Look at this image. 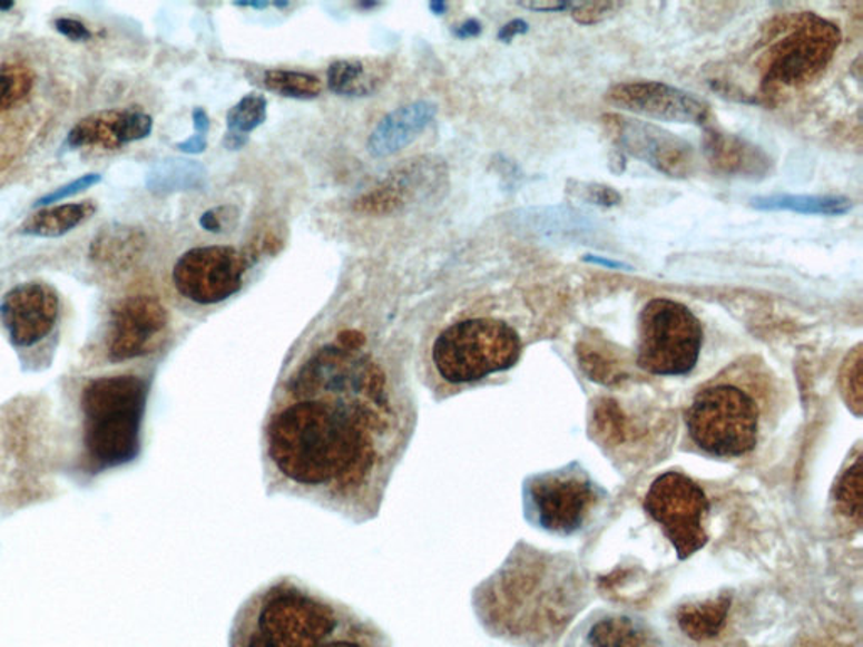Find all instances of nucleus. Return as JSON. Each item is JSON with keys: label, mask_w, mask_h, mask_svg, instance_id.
Segmentation results:
<instances>
[{"label": "nucleus", "mask_w": 863, "mask_h": 647, "mask_svg": "<svg viewBox=\"0 0 863 647\" xmlns=\"http://www.w3.org/2000/svg\"><path fill=\"white\" fill-rule=\"evenodd\" d=\"M590 647H659L656 634L628 616H609L597 620L587 633Z\"/></svg>", "instance_id": "obj_20"}, {"label": "nucleus", "mask_w": 863, "mask_h": 647, "mask_svg": "<svg viewBox=\"0 0 863 647\" xmlns=\"http://www.w3.org/2000/svg\"><path fill=\"white\" fill-rule=\"evenodd\" d=\"M169 311L154 295L121 298L108 317L105 353L111 363L149 356L164 346L169 333Z\"/></svg>", "instance_id": "obj_10"}, {"label": "nucleus", "mask_w": 863, "mask_h": 647, "mask_svg": "<svg viewBox=\"0 0 863 647\" xmlns=\"http://www.w3.org/2000/svg\"><path fill=\"white\" fill-rule=\"evenodd\" d=\"M607 100L616 107L658 120L676 124H704L708 107L694 95L656 81L622 84L610 88Z\"/></svg>", "instance_id": "obj_13"}, {"label": "nucleus", "mask_w": 863, "mask_h": 647, "mask_svg": "<svg viewBox=\"0 0 863 647\" xmlns=\"http://www.w3.org/2000/svg\"><path fill=\"white\" fill-rule=\"evenodd\" d=\"M586 261L609 268H629L628 265L621 264V262L606 261V258H600V256H586Z\"/></svg>", "instance_id": "obj_39"}, {"label": "nucleus", "mask_w": 863, "mask_h": 647, "mask_svg": "<svg viewBox=\"0 0 863 647\" xmlns=\"http://www.w3.org/2000/svg\"><path fill=\"white\" fill-rule=\"evenodd\" d=\"M479 32H481V24H479L475 19H469V21H465L464 24L459 26V28L455 29V36H459V38L462 39L474 38Z\"/></svg>", "instance_id": "obj_36"}, {"label": "nucleus", "mask_w": 863, "mask_h": 647, "mask_svg": "<svg viewBox=\"0 0 863 647\" xmlns=\"http://www.w3.org/2000/svg\"><path fill=\"white\" fill-rule=\"evenodd\" d=\"M385 62L366 59H341L327 71V85L343 97H370L385 84Z\"/></svg>", "instance_id": "obj_19"}, {"label": "nucleus", "mask_w": 863, "mask_h": 647, "mask_svg": "<svg viewBox=\"0 0 863 647\" xmlns=\"http://www.w3.org/2000/svg\"><path fill=\"white\" fill-rule=\"evenodd\" d=\"M0 447L6 454V461L21 469L24 474V488L32 492V481L29 472L45 465L46 419L36 415V410L16 409L4 419H0Z\"/></svg>", "instance_id": "obj_15"}, {"label": "nucleus", "mask_w": 863, "mask_h": 647, "mask_svg": "<svg viewBox=\"0 0 863 647\" xmlns=\"http://www.w3.org/2000/svg\"><path fill=\"white\" fill-rule=\"evenodd\" d=\"M14 8V2H2L0 0V11H9V9Z\"/></svg>", "instance_id": "obj_41"}, {"label": "nucleus", "mask_w": 863, "mask_h": 647, "mask_svg": "<svg viewBox=\"0 0 863 647\" xmlns=\"http://www.w3.org/2000/svg\"><path fill=\"white\" fill-rule=\"evenodd\" d=\"M177 149L188 154L205 153L206 137L195 134V136H193L192 139L186 140V143L177 144Z\"/></svg>", "instance_id": "obj_34"}, {"label": "nucleus", "mask_w": 863, "mask_h": 647, "mask_svg": "<svg viewBox=\"0 0 863 647\" xmlns=\"http://www.w3.org/2000/svg\"><path fill=\"white\" fill-rule=\"evenodd\" d=\"M265 118H267V100L262 95L251 94L243 97L228 111L226 121H228L229 133L245 136L261 127Z\"/></svg>", "instance_id": "obj_26"}, {"label": "nucleus", "mask_w": 863, "mask_h": 647, "mask_svg": "<svg viewBox=\"0 0 863 647\" xmlns=\"http://www.w3.org/2000/svg\"><path fill=\"white\" fill-rule=\"evenodd\" d=\"M412 393L346 326L292 364L262 420L265 494L311 502L353 525L379 518L415 435Z\"/></svg>", "instance_id": "obj_1"}, {"label": "nucleus", "mask_w": 863, "mask_h": 647, "mask_svg": "<svg viewBox=\"0 0 863 647\" xmlns=\"http://www.w3.org/2000/svg\"><path fill=\"white\" fill-rule=\"evenodd\" d=\"M645 509L675 547L680 560L707 545L705 520L710 502L704 489L681 472L669 471L659 476L645 498Z\"/></svg>", "instance_id": "obj_8"}, {"label": "nucleus", "mask_w": 863, "mask_h": 647, "mask_svg": "<svg viewBox=\"0 0 863 647\" xmlns=\"http://www.w3.org/2000/svg\"><path fill=\"white\" fill-rule=\"evenodd\" d=\"M521 6L527 9H533V11L543 12L563 11V9L572 8V4H567V2H553V0H548V2H527V4Z\"/></svg>", "instance_id": "obj_35"}, {"label": "nucleus", "mask_w": 863, "mask_h": 647, "mask_svg": "<svg viewBox=\"0 0 863 647\" xmlns=\"http://www.w3.org/2000/svg\"><path fill=\"white\" fill-rule=\"evenodd\" d=\"M146 238L136 228L121 225L104 226L90 245L91 261L111 268H127L143 255Z\"/></svg>", "instance_id": "obj_18"}, {"label": "nucleus", "mask_w": 863, "mask_h": 647, "mask_svg": "<svg viewBox=\"0 0 863 647\" xmlns=\"http://www.w3.org/2000/svg\"><path fill=\"white\" fill-rule=\"evenodd\" d=\"M759 405L734 378H715L692 402L687 427L702 450L718 458H741L756 449Z\"/></svg>", "instance_id": "obj_6"}, {"label": "nucleus", "mask_w": 863, "mask_h": 647, "mask_svg": "<svg viewBox=\"0 0 863 647\" xmlns=\"http://www.w3.org/2000/svg\"><path fill=\"white\" fill-rule=\"evenodd\" d=\"M245 272V258L233 246H199L174 265V287L195 304L215 305L239 292Z\"/></svg>", "instance_id": "obj_11"}, {"label": "nucleus", "mask_w": 863, "mask_h": 647, "mask_svg": "<svg viewBox=\"0 0 863 647\" xmlns=\"http://www.w3.org/2000/svg\"><path fill=\"white\" fill-rule=\"evenodd\" d=\"M153 133V118L140 110H110L90 115L78 121L68 134L71 149L104 147L118 149L126 144L146 139Z\"/></svg>", "instance_id": "obj_14"}, {"label": "nucleus", "mask_w": 863, "mask_h": 647, "mask_svg": "<svg viewBox=\"0 0 863 647\" xmlns=\"http://www.w3.org/2000/svg\"><path fill=\"white\" fill-rule=\"evenodd\" d=\"M150 381L136 373L91 378L78 399L80 461L98 476L133 464L144 445Z\"/></svg>", "instance_id": "obj_3"}, {"label": "nucleus", "mask_w": 863, "mask_h": 647, "mask_svg": "<svg viewBox=\"0 0 863 647\" xmlns=\"http://www.w3.org/2000/svg\"><path fill=\"white\" fill-rule=\"evenodd\" d=\"M205 166L198 160L166 159L157 163L147 177V186L154 193L202 189L206 186Z\"/></svg>", "instance_id": "obj_22"}, {"label": "nucleus", "mask_w": 863, "mask_h": 647, "mask_svg": "<svg viewBox=\"0 0 863 647\" xmlns=\"http://www.w3.org/2000/svg\"><path fill=\"white\" fill-rule=\"evenodd\" d=\"M32 78L26 68L16 65H2L0 67V108L21 100L31 88Z\"/></svg>", "instance_id": "obj_27"}, {"label": "nucleus", "mask_w": 863, "mask_h": 647, "mask_svg": "<svg viewBox=\"0 0 863 647\" xmlns=\"http://www.w3.org/2000/svg\"><path fill=\"white\" fill-rule=\"evenodd\" d=\"M618 9H621L618 2H583V4H572V18L580 24H597Z\"/></svg>", "instance_id": "obj_30"}, {"label": "nucleus", "mask_w": 863, "mask_h": 647, "mask_svg": "<svg viewBox=\"0 0 863 647\" xmlns=\"http://www.w3.org/2000/svg\"><path fill=\"white\" fill-rule=\"evenodd\" d=\"M228 647H393V640L350 604L281 575L243 600Z\"/></svg>", "instance_id": "obj_2"}, {"label": "nucleus", "mask_w": 863, "mask_h": 647, "mask_svg": "<svg viewBox=\"0 0 863 647\" xmlns=\"http://www.w3.org/2000/svg\"><path fill=\"white\" fill-rule=\"evenodd\" d=\"M193 120H195L196 134L206 137V133H208L209 128V117L206 115V111L203 110V108H196V110L193 111Z\"/></svg>", "instance_id": "obj_37"}, {"label": "nucleus", "mask_w": 863, "mask_h": 647, "mask_svg": "<svg viewBox=\"0 0 863 647\" xmlns=\"http://www.w3.org/2000/svg\"><path fill=\"white\" fill-rule=\"evenodd\" d=\"M55 28L58 29L65 38L71 39V41L75 42L88 41V39L91 38L90 29H88L84 22L75 21V19H56Z\"/></svg>", "instance_id": "obj_32"}, {"label": "nucleus", "mask_w": 863, "mask_h": 647, "mask_svg": "<svg viewBox=\"0 0 863 647\" xmlns=\"http://www.w3.org/2000/svg\"><path fill=\"white\" fill-rule=\"evenodd\" d=\"M757 209H784V212L803 213V215H845L852 208V202L840 196H767L754 199Z\"/></svg>", "instance_id": "obj_24"}, {"label": "nucleus", "mask_w": 863, "mask_h": 647, "mask_svg": "<svg viewBox=\"0 0 863 647\" xmlns=\"http://www.w3.org/2000/svg\"><path fill=\"white\" fill-rule=\"evenodd\" d=\"M528 31V24L524 21H520V19H517V21L508 22L507 26H504L503 29H501L500 35H498V38L501 39V41H511V39L514 38V36L523 35V32Z\"/></svg>", "instance_id": "obj_33"}, {"label": "nucleus", "mask_w": 863, "mask_h": 647, "mask_svg": "<svg viewBox=\"0 0 863 647\" xmlns=\"http://www.w3.org/2000/svg\"><path fill=\"white\" fill-rule=\"evenodd\" d=\"M621 140L632 156L658 167L663 173L678 174L684 169L690 146L673 139L651 125L626 124L621 130Z\"/></svg>", "instance_id": "obj_17"}, {"label": "nucleus", "mask_w": 863, "mask_h": 647, "mask_svg": "<svg viewBox=\"0 0 863 647\" xmlns=\"http://www.w3.org/2000/svg\"><path fill=\"white\" fill-rule=\"evenodd\" d=\"M704 330L680 302L655 298L639 315L638 364L658 376H681L697 366Z\"/></svg>", "instance_id": "obj_7"}, {"label": "nucleus", "mask_w": 863, "mask_h": 647, "mask_svg": "<svg viewBox=\"0 0 863 647\" xmlns=\"http://www.w3.org/2000/svg\"><path fill=\"white\" fill-rule=\"evenodd\" d=\"M836 498L846 514L860 520L862 516V461L860 459H856L855 464L843 474L836 489Z\"/></svg>", "instance_id": "obj_28"}, {"label": "nucleus", "mask_w": 863, "mask_h": 647, "mask_svg": "<svg viewBox=\"0 0 863 647\" xmlns=\"http://www.w3.org/2000/svg\"><path fill=\"white\" fill-rule=\"evenodd\" d=\"M597 488L580 469L535 476L524 484L528 514L551 533L572 535L596 508Z\"/></svg>", "instance_id": "obj_9"}, {"label": "nucleus", "mask_w": 863, "mask_h": 647, "mask_svg": "<svg viewBox=\"0 0 863 647\" xmlns=\"http://www.w3.org/2000/svg\"><path fill=\"white\" fill-rule=\"evenodd\" d=\"M100 174H87V176H81L80 179L73 180V183L61 186L59 189H55L52 193L42 196L38 202V206H48L52 205V203L63 202V199L71 198L75 194H80L81 190L90 189L91 186L100 183Z\"/></svg>", "instance_id": "obj_31"}, {"label": "nucleus", "mask_w": 863, "mask_h": 647, "mask_svg": "<svg viewBox=\"0 0 863 647\" xmlns=\"http://www.w3.org/2000/svg\"><path fill=\"white\" fill-rule=\"evenodd\" d=\"M264 84L268 90L297 100H313L323 91L320 78L304 71L268 70Z\"/></svg>", "instance_id": "obj_25"}, {"label": "nucleus", "mask_w": 863, "mask_h": 647, "mask_svg": "<svg viewBox=\"0 0 863 647\" xmlns=\"http://www.w3.org/2000/svg\"><path fill=\"white\" fill-rule=\"evenodd\" d=\"M430 9H432V12H434V14L441 16V14H444L445 9H448V6H445L444 2H432V4H430Z\"/></svg>", "instance_id": "obj_40"}, {"label": "nucleus", "mask_w": 863, "mask_h": 647, "mask_svg": "<svg viewBox=\"0 0 863 647\" xmlns=\"http://www.w3.org/2000/svg\"><path fill=\"white\" fill-rule=\"evenodd\" d=\"M199 225L206 229V232L219 233L222 232V222H219L216 212H206L199 219Z\"/></svg>", "instance_id": "obj_38"}, {"label": "nucleus", "mask_w": 863, "mask_h": 647, "mask_svg": "<svg viewBox=\"0 0 863 647\" xmlns=\"http://www.w3.org/2000/svg\"><path fill=\"white\" fill-rule=\"evenodd\" d=\"M59 317V297L51 285L26 282L11 288L0 302V321L12 346L29 350L55 331Z\"/></svg>", "instance_id": "obj_12"}, {"label": "nucleus", "mask_w": 863, "mask_h": 647, "mask_svg": "<svg viewBox=\"0 0 863 647\" xmlns=\"http://www.w3.org/2000/svg\"><path fill=\"white\" fill-rule=\"evenodd\" d=\"M763 41L757 59L761 91L774 98L818 80L842 42V32L813 12H796L774 19Z\"/></svg>", "instance_id": "obj_5"}, {"label": "nucleus", "mask_w": 863, "mask_h": 647, "mask_svg": "<svg viewBox=\"0 0 863 647\" xmlns=\"http://www.w3.org/2000/svg\"><path fill=\"white\" fill-rule=\"evenodd\" d=\"M97 212L91 202L73 203V205L52 206L29 216L21 226V235L39 236V238H58L87 222Z\"/></svg>", "instance_id": "obj_21"}, {"label": "nucleus", "mask_w": 863, "mask_h": 647, "mask_svg": "<svg viewBox=\"0 0 863 647\" xmlns=\"http://www.w3.org/2000/svg\"><path fill=\"white\" fill-rule=\"evenodd\" d=\"M842 390L849 406L859 413L862 409V346H856L843 364Z\"/></svg>", "instance_id": "obj_29"}, {"label": "nucleus", "mask_w": 863, "mask_h": 647, "mask_svg": "<svg viewBox=\"0 0 863 647\" xmlns=\"http://www.w3.org/2000/svg\"><path fill=\"white\" fill-rule=\"evenodd\" d=\"M438 107L430 101H415L386 115L367 139V150L375 157H389L405 149L425 130Z\"/></svg>", "instance_id": "obj_16"}, {"label": "nucleus", "mask_w": 863, "mask_h": 647, "mask_svg": "<svg viewBox=\"0 0 863 647\" xmlns=\"http://www.w3.org/2000/svg\"><path fill=\"white\" fill-rule=\"evenodd\" d=\"M730 599L727 596L717 599L705 600L700 604H690L678 610V624L680 629L692 639H712L720 633L727 619Z\"/></svg>", "instance_id": "obj_23"}, {"label": "nucleus", "mask_w": 863, "mask_h": 647, "mask_svg": "<svg viewBox=\"0 0 863 647\" xmlns=\"http://www.w3.org/2000/svg\"><path fill=\"white\" fill-rule=\"evenodd\" d=\"M520 356V334L508 322L494 317L452 322L435 334L429 350L438 400L511 370Z\"/></svg>", "instance_id": "obj_4"}]
</instances>
